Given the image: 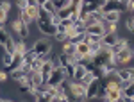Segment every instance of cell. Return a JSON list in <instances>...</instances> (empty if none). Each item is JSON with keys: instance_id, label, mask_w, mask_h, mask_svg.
I'll return each mask as SVG.
<instances>
[{"instance_id": "17", "label": "cell", "mask_w": 134, "mask_h": 102, "mask_svg": "<svg viewBox=\"0 0 134 102\" xmlns=\"http://www.w3.org/2000/svg\"><path fill=\"white\" fill-rule=\"evenodd\" d=\"M57 61H59V65H61V66L72 65V63H75V54H73V56H70V54H66V52H61V54H59V57H57Z\"/></svg>"}, {"instance_id": "8", "label": "cell", "mask_w": 134, "mask_h": 102, "mask_svg": "<svg viewBox=\"0 0 134 102\" xmlns=\"http://www.w3.org/2000/svg\"><path fill=\"white\" fill-rule=\"evenodd\" d=\"M98 88H100V79H93V81L86 86V100L97 99V95H98Z\"/></svg>"}, {"instance_id": "44", "label": "cell", "mask_w": 134, "mask_h": 102, "mask_svg": "<svg viewBox=\"0 0 134 102\" xmlns=\"http://www.w3.org/2000/svg\"><path fill=\"white\" fill-rule=\"evenodd\" d=\"M132 102H134V97H132Z\"/></svg>"}, {"instance_id": "19", "label": "cell", "mask_w": 134, "mask_h": 102, "mask_svg": "<svg viewBox=\"0 0 134 102\" xmlns=\"http://www.w3.org/2000/svg\"><path fill=\"white\" fill-rule=\"evenodd\" d=\"M125 47H129V41L125 40V38H118V41L114 43V45H113V47H111V49H113V52H114V54H116V52L124 50Z\"/></svg>"}, {"instance_id": "31", "label": "cell", "mask_w": 134, "mask_h": 102, "mask_svg": "<svg viewBox=\"0 0 134 102\" xmlns=\"http://www.w3.org/2000/svg\"><path fill=\"white\" fill-rule=\"evenodd\" d=\"M93 79H97V77H95V75H93L91 72H86V75H84V77H82V81H81V82H84V84H86V86H88V84H90V82H91Z\"/></svg>"}, {"instance_id": "26", "label": "cell", "mask_w": 134, "mask_h": 102, "mask_svg": "<svg viewBox=\"0 0 134 102\" xmlns=\"http://www.w3.org/2000/svg\"><path fill=\"white\" fill-rule=\"evenodd\" d=\"M84 40H86V32H75L72 38H70V41L75 43V45H77V43H81V41H84Z\"/></svg>"}, {"instance_id": "42", "label": "cell", "mask_w": 134, "mask_h": 102, "mask_svg": "<svg viewBox=\"0 0 134 102\" xmlns=\"http://www.w3.org/2000/svg\"><path fill=\"white\" fill-rule=\"evenodd\" d=\"M0 27H4V23H0Z\"/></svg>"}, {"instance_id": "20", "label": "cell", "mask_w": 134, "mask_h": 102, "mask_svg": "<svg viewBox=\"0 0 134 102\" xmlns=\"http://www.w3.org/2000/svg\"><path fill=\"white\" fill-rule=\"evenodd\" d=\"M27 52H29L27 45H25L23 41H16V47H14V54H16V56H21V57H23V56H25Z\"/></svg>"}, {"instance_id": "39", "label": "cell", "mask_w": 134, "mask_h": 102, "mask_svg": "<svg viewBox=\"0 0 134 102\" xmlns=\"http://www.w3.org/2000/svg\"><path fill=\"white\" fill-rule=\"evenodd\" d=\"M81 4H82V0H72L70 6H81Z\"/></svg>"}, {"instance_id": "11", "label": "cell", "mask_w": 134, "mask_h": 102, "mask_svg": "<svg viewBox=\"0 0 134 102\" xmlns=\"http://www.w3.org/2000/svg\"><path fill=\"white\" fill-rule=\"evenodd\" d=\"M122 97H124V92L113 88V90H107V92H105L104 100H107V102H118V100H122Z\"/></svg>"}, {"instance_id": "5", "label": "cell", "mask_w": 134, "mask_h": 102, "mask_svg": "<svg viewBox=\"0 0 134 102\" xmlns=\"http://www.w3.org/2000/svg\"><path fill=\"white\" fill-rule=\"evenodd\" d=\"M32 50H34V54H36L38 57L43 56V54H48V52H52V41L48 40V38H41V40L34 41Z\"/></svg>"}, {"instance_id": "7", "label": "cell", "mask_w": 134, "mask_h": 102, "mask_svg": "<svg viewBox=\"0 0 134 102\" xmlns=\"http://www.w3.org/2000/svg\"><path fill=\"white\" fill-rule=\"evenodd\" d=\"M13 29H14V32H16L20 38H27V36H29V23L25 20H21L20 16L13 22Z\"/></svg>"}, {"instance_id": "33", "label": "cell", "mask_w": 134, "mask_h": 102, "mask_svg": "<svg viewBox=\"0 0 134 102\" xmlns=\"http://www.w3.org/2000/svg\"><path fill=\"white\" fill-rule=\"evenodd\" d=\"M29 4H31L29 0H16V7H18V11H23Z\"/></svg>"}, {"instance_id": "37", "label": "cell", "mask_w": 134, "mask_h": 102, "mask_svg": "<svg viewBox=\"0 0 134 102\" xmlns=\"http://www.w3.org/2000/svg\"><path fill=\"white\" fill-rule=\"evenodd\" d=\"M9 79V75H7V70H0V82H5Z\"/></svg>"}, {"instance_id": "40", "label": "cell", "mask_w": 134, "mask_h": 102, "mask_svg": "<svg viewBox=\"0 0 134 102\" xmlns=\"http://www.w3.org/2000/svg\"><path fill=\"white\" fill-rule=\"evenodd\" d=\"M47 2H48V0H36V4H38V6H45Z\"/></svg>"}, {"instance_id": "23", "label": "cell", "mask_w": 134, "mask_h": 102, "mask_svg": "<svg viewBox=\"0 0 134 102\" xmlns=\"http://www.w3.org/2000/svg\"><path fill=\"white\" fill-rule=\"evenodd\" d=\"M104 29H105V32H111V34H116V29H118V23H116V22H105V20H104Z\"/></svg>"}, {"instance_id": "27", "label": "cell", "mask_w": 134, "mask_h": 102, "mask_svg": "<svg viewBox=\"0 0 134 102\" xmlns=\"http://www.w3.org/2000/svg\"><path fill=\"white\" fill-rule=\"evenodd\" d=\"M14 47H16V41L13 40V38H7V41H5V45H4V50H7V52H14Z\"/></svg>"}, {"instance_id": "1", "label": "cell", "mask_w": 134, "mask_h": 102, "mask_svg": "<svg viewBox=\"0 0 134 102\" xmlns=\"http://www.w3.org/2000/svg\"><path fill=\"white\" fill-rule=\"evenodd\" d=\"M68 93H72V99H75V100H86V84L81 81L70 79V82H68Z\"/></svg>"}, {"instance_id": "15", "label": "cell", "mask_w": 134, "mask_h": 102, "mask_svg": "<svg viewBox=\"0 0 134 102\" xmlns=\"http://www.w3.org/2000/svg\"><path fill=\"white\" fill-rule=\"evenodd\" d=\"M122 92H124V97H122V100H124V102H132V97H134V79L129 82L127 86H125Z\"/></svg>"}, {"instance_id": "9", "label": "cell", "mask_w": 134, "mask_h": 102, "mask_svg": "<svg viewBox=\"0 0 134 102\" xmlns=\"http://www.w3.org/2000/svg\"><path fill=\"white\" fill-rule=\"evenodd\" d=\"M86 32H88V34L104 36V32H105V29H104V22H95V23H91V25H86Z\"/></svg>"}, {"instance_id": "16", "label": "cell", "mask_w": 134, "mask_h": 102, "mask_svg": "<svg viewBox=\"0 0 134 102\" xmlns=\"http://www.w3.org/2000/svg\"><path fill=\"white\" fill-rule=\"evenodd\" d=\"M118 34H111V32H104L102 36V45H105V47H113L114 43L118 41Z\"/></svg>"}, {"instance_id": "13", "label": "cell", "mask_w": 134, "mask_h": 102, "mask_svg": "<svg viewBox=\"0 0 134 102\" xmlns=\"http://www.w3.org/2000/svg\"><path fill=\"white\" fill-rule=\"evenodd\" d=\"M23 11H25V14L29 16V20H31V22H36V20H38V16H40V6H38V4H29Z\"/></svg>"}, {"instance_id": "6", "label": "cell", "mask_w": 134, "mask_h": 102, "mask_svg": "<svg viewBox=\"0 0 134 102\" xmlns=\"http://www.w3.org/2000/svg\"><path fill=\"white\" fill-rule=\"evenodd\" d=\"M113 59L116 61L118 66H120V65H127V63H131V61H132V49H131V45L125 47L124 50L116 52V54L113 56Z\"/></svg>"}, {"instance_id": "29", "label": "cell", "mask_w": 134, "mask_h": 102, "mask_svg": "<svg viewBox=\"0 0 134 102\" xmlns=\"http://www.w3.org/2000/svg\"><path fill=\"white\" fill-rule=\"evenodd\" d=\"M7 38H9V32L5 31L4 27H0V45H2V47L5 45V41H7Z\"/></svg>"}, {"instance_id": "25", "label": "cell", "mask_w": 134, "mask_h": 102, "mask_svg": "<svg viewBox=\"0 0 134 102\" xmlns=\"http://www.w3.org/2000/svg\"><path fill=\"white\" fill-rule=\"evenodd\" d=\"M41 66H43V59H41V57H34V59L31 61L32 72H40V70H41Z\"/></svg>"}, {"instance_id": "43", "label": "cell", "mask_w": 134, "mask_h": 102, "mask_svg": "<svg viewBox=\"0 0 134 102\" xmlns=\"http://www.w3.org/2000/svg\"><path fill=\"white\" fill-rule=\"evenodd\" d=\"M132 20H134V13H132Z\"/></svg>"}, {"instance_id": "4", "label": "cell", "mask_w": 134, "mask_h": 102, "mask_svg": "<svg viewBox=\"0 0 134 102\" xmlns=\"http://www.w3.org/2000/svg\"><path fill=\"white\" fill-rule=\"evenodd\" d=\"M68 77H66V72H64V68H63L61 65H57L54 70H52L50 77H48V86H59L63 81H66Z\"/></svg>"}, {"instance_id": "18", "label": "cell", "mask_w": 134, "mask_h": 102, "mask_svg": "<svg viewBox=\"0 0 134 102\" xmlns=\"http://www.w3.org/2000/svg\"><path fill=\"white\" fill-rule=\"evenodd\" d=\"M73 11H72V6H66V7H61V9H57V16L61 18V20H66V18H72Z\"/></svg>"}, {"instance_id": "41", "label": "cell", "mask_w": 134, "mask_h": 102, "mask_svg": "<svg viewBox=\"0 0 134 102\" xmlns=\"http://www.w3.org/2000/svg\"><path fill=\"white\" fill-rule=\"evenodd\" d=\"M132 59H134V49H132Z\"/></svg>"}, {"instance_id": "38", "label": "cell", "mask_w": 134, "mask_h": 102, "mask_svg": "<svg viewBox=\"0 0 134 102\" xmlns=\"http://www.w3.org/2000/svg\"><path fill=\"white\" fill-rule=\"evenodd\" d=\"M125 7H127V11H131V13H134V0H127Z\"/></svg>"}, {"instance_id": "24", "label": "cell", "mask_w": 134, "mask_h": 102, "mask_svg": "<svg viewBox=\"0 0 134 102\" xmlns=\"http://www.w3.org/2000/svg\"><path fill=\"white\" fill-rule=\"evenodd\" d=\"M63 52H66V54H70V56H73L75 54V43H72V41H64L63 43Z\"/></svg>"}, {"instance_id": "14", "label": "cell", "mask_w": 134, "mask_h": 102, "mask_svg": "<svg viewBox=\"0 0 134 102\" xmlns=\"http://www.w3.org/2000/svg\"><path fill=\"white\" fill-rule=\"evenodd\" d=\"M120 14H122V11L120 9H107L104 11V20L105 22H120Z\"/></svg>"}, {"instance_id": "22", "label": "cell", "mask_w": 134, "mask_h": 102, "mask_svg": "<svg viewBox=\"0 0 134 102\" xmlns=\"http://www.w3.org/2000/svg\"><path fill=\"white\" fill-rule=\"evenodd\" d=\"M116 72H118V75H120L122 81H132V73H131L129 68H118Z\"/></svg>"}, {"instance_id": "12", "label": "cell", "mask_w": 134, "mask_h": 102, "mask_svg": "<svg viewBox=\"0 0 134 102\" xmlns=\"http://www.w3.org/2000/svg\"><path fill=\"white\" fill-rule=\"evenodd\" d=\"M55 68V63L52 61V59H48V61H43V66H41V75H43V81L47 82L48 81V77H50V73H52V70Z\"/></svg>"}, {"instance_id": "28", "label": "cell", "mask_w": 134, "mask_h": 102, "mask_svg": "<svg viewBox=\"0 0 134 102\" xmlns=\"http://www.w3.org/2000/svg\"><path fill=\"white\" fill-rule=\"evenodd\" d=\"M64 68V72H66V77L68 79H73V72H75V63H72V65H66V66H63Z\"/></svg>"}, {"instance_id": "34", "label": "cell", "mask_w": 134, "mask_h": 102, "mask_svg": "<svg viewBox=\"0 0 134 102\" xmlns=\"http://www.w3.org/2000/svg\"><path fill=\"white\" fill-rule=\"evenodd\" d=\"M125 27H127V31L134 32V20H132V16H131V18H127V20H125Z\"/></svg>"}, {"instance_id": "32", "label": "cell", "mask_w": 134, "mask_h": 102, "mask_svg": "<svg viewBox=\"0 0 134 102\" xmlns=\"http://www.w3.org/2000/svg\"><path fill=\"white\" fill-rule=\"evenodd\" d=\"M31 95H32V99H34V100H45V99H43V92H41V90H38V88H36Z\"/></svg>"}, {"instance_id": "30", "label": "cell", "mask_w": 134, "mask_h": 102, "mask_svg": "<svg viewBox=\"0 0 134 102\" xmlns=\"http://www.w3.org/2000/svg\"><path fill=\"white\" fill-rule=\"evenodd\" d=\"M54 38H55V41H61V43L68 41V36H66V32H61V31L55 32V34H54Z\"/></svg>"}, {"instance_id": "36", "label": "cell", "mask_w": 134, "mask_h": 102, "mask_svg": "<svg viewBox=\"0 0 134 102\" xmlns=\"http://www.w3.org/2000/svg\"><path fill=\"white\" fill-rule=\"evenodd\" d=\"M7 11H4L2 7H0V23H5V20H7Z\"/></svg>"}, {"instance_id": "10", "label": "cell", "mask_w": 134, "mask_h": 102, "mask_svg": "<svg viewBox=\"0 0 134 102\" xmlns=\"http://www.w3.org/2000/svg\"><path fill=\"white\" fill-rule=\"evenodd\" d=\"M86 63L84 61H77L75 63V72H73V81H82V77L86 75Z\"/></svg>"}, {"instance_id": "3", "label": "cell", "mask_w": 134, "mask_h": 102, "mask_svg": "<svg viewBox=\"0 0 134 102\" xmlns=\"http://www.w3.org/2000/svg\"><path fill=\"white\" fill-rule=\"evenodd\" d=\"M113 56H114V52L111 47H105V45H102V49L97 52V56L93 57L91 61L95 63V65H98V66H104L105 63H109L111 59H113Z\"/></svg>"}, {"instance_id": "35", "label": "cell", "mask_w": 134, "mask_h": 102, "mask_svg": "<svg viewBox=\"0 0 134 102\" xmlns=\"http://www.w3.org/2000/svg\"><path fill=\"white\" fill-rule=\"evenodd\" d=\"M0 7H2L4 11H7V13H9V11H11V2H7V0H2V2H0Z\"/></svg>"}, {"instance_id": "2", "label": "cell", "mask_w": 134, "mask_h": 102, "mask_svg": "<svg viewBox=\"0 0 134 102\" xmlns=\"http://www.w3.org/2000/svg\"><path fill=\"white\" fill-rule=\"evenodd\" d=\"M36 23H38L40 32L45 34V36H54V34L57 32V25L52 22V16H50V18H38Z\"/></svg>"}, {"instance_id": "21", "label": "cell", "mask_w": 134, "mask_h": 102, "mask_svg": "<svg viewBox=\"0 0 134 102\" xmlns=\"http://www.w3.org/2000/svg\"><path fill=\"white\" fill-rule=\"evenodd\" d=\"M13 59H14V52H4V56H2V65H4V68H7L11 63H13Z\"/></svg>"}]
</instances>
